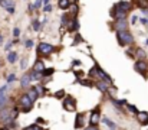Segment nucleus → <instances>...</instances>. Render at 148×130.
Returning <instances> with one entry per match:
<instances>
[{
  "instance_id": "1",
  "label": "nucleus",
  "mask_w": 148,
  "mask_h": 130,
  "mask_svg": "<svg viewBox=\"0 0 148 130\" xmlns=\"http://www.w3.org/2000/svg\"><path fill=\"white\" fill-rule=\"evenodd\" d=\"M116 38H118V42L119 45H131L134 43V36L128 32V31H118L116 32Z\"/></svg>"
},
{
  "instance_id": "2",
  "label": "nucleus",
  "mask_w": 148,
  "mask_h": 130,
  "mask_svg": "<svg viewBox=\"0 0 148 130\" xmlns=\"http://www.w3.org/2000/svg\"><path fill=\"white\" fill-rule=\"evenodd\" d=\"M19 104L22 106L23 113H29V111L32 110V107H33V101L30 100V97H29L27 94H25V95H22V97H20Z\"/></svg>"
},
{
  "instance_id": "3",
  "label": "nucleus",
  "mask_w": 148,
  "mask_h": 130,
  "mask_svg": "<svg viewBox=\"0 0 148 130\" xmlns=\"http://www.w3.org/2000/svg\"><path fill=\"white\" fill-rule=\"evenodd\" d=\"M53 51H55L53 45H50V43H48V42H40L39 43V46H38V52H39V54H42V55L52 54Z\"/></svg>"
},
{
  "instance_id": "4",
  "label": "nucleus",
  "mask_w": 148,
  "mask_h": 130,
  "mask_svg": "<svg viewBox=\"0 0 148 130\" xmlns=\"http://www.w3.org/2000/svg\"><path fill=\"white\" fill-rule=\"evenodd\" d=\"M63 108H65L66 111H75V110H76V101H75V98L66 97V98L63 100Z\"/></svg>"
},
{
  "instance_id": "5",
  "label": "nucleus",
  "mask_w": 148,
  "mask_h": 130,
  "mask_svg": "<svg viewBox=\"0 0 148 130\" xmlns=\"http://www.w3.org/2000/svg\"><path fill=\"white\" fill-rule=\"evenodd\" d=\"M0 4H1V7H4L9 13H14V1L13 0H1L0 1Z\"/></svg>"
},
{
  "instance_id": "6",
  "label": "nucleus",
  "mask_w": 148,
  "mask_h": 130,
  "mask_svg": "<svg viewBox=\"0 0 148 130\" xmlns=\"http://www.w3.org/2000/svg\"><path fill=\"white\" fill-rule=\"evenodd\" d=\"M99 120H101V111H99V108H95L91 114V126H97Z\"/></svg>"
},
{
  "instance_id": "7",
  "label": "nucleus",
  "mask_w": 148,
  "mask_h": 130,
  "mask_svg": "<svg viewBox=\"0 0 148 130\" xmlns=\"http://www.w3.org/2000/svg\"><path fill=\"white\" fill-rule=\"evenodd\" d=\"M135 71H138L140 74L145 75V74H147V64H145L144 61H138V62L135 64Z\"/></svg>"
},
{
  "instance_id": "8",
  "label": "nucleus",
  "mask_w": 148,
  "mask_h": 130,
  "mask_svg": "<svg viewBox=\"0 0 148 130\" xmlns=\"http://www.w3.org/2000/svg\"><path fill=\"white\" fill-rule=\"evenodd\" d=\"M137 116H138V123H140V124H143V126L148 124V113L147 111H140Z\"/></svg>"
},
{
  "instance_id": "9",
  "label": "nucleus",
  "mask_w": 148,
  "mask_h": 130,
  "mask_svg": "<svg viewBox=\"0 0 148 130\" xmlns=\"http://www.w3.org/2000/svg\"><path fill=\"white\" fill-rule=\"evenodd\" d=\"M27 95L30 97V100H32V101H36V100H38V97H39V87H32V88H30V91L27 92Z\"/></svg>"
},
{
  "instance_id": "10",
  "label": "nucleus",
  "mask_w": 148,
  "mask_h": 130,
  "mask_svg": "<svg viewBox=\"0 0 148 130\" xmlns=\"http://www.w3.org/2000/svg\"><path fill=\"white\" fill-rule=\"evenodd\" d=\"M115 7L119 9V10H122V12H127V10L131 9V3L130 1H119V3L115 4Z\"/></svg>"
},
{
  "instance_id": "11",
  "label": "nucleus",
  "mask_w": 148,
  "mask_h": 130,
  "mask_svg": "<svg viewBox=\"0 0 148 130\" xmlns=\"http://www.w3.org/2000/svg\"><path fill=\"white\" fill-rule=\"evenodd\" d=\"M115 28H116V32H118V31H127V28H128L127 19H124V20H116Z\"/></svg>"
},
{
  "instance_id": "12",
  "label": "nucleus",
  "mask_w": 148,
  "mask_h": 130,
  "mask_svg": "<svg viewBox=\"0 0 148 130\" xmlns=\"http://www.w3.org/2000/svg\"><path fill=\"white\" fill-rule=\"evenodd\" d=\"M10 114H12V110L10 108H3L0 111V120L1 122H7L10 119Z\"/></svg>"
},
{
  "instance_id": "13",
  "label": "nucleus",
  "mask_w": 148,
  "mask_h": 130,
  "mask_svg": "<svg viewBox=\"0 0 148 130\" xmlns=\"http://www.w3.org/2000/svg\"><path fill=\"white\" fill-rule=\"evenodd\" d=\"M82 126H84V114L78 113L76 119H75V129H81Z\"/></svg>"
},
{
  "instance_id": "14",
  "label": "nucleus",
  "mask_w": 148,
  "mask_h": 130,
  "mask_svg": "<svg viewBox=\"0 0 148 130\" xmlns=\"http://www.w3.org/2000/svg\"><path fill=\"white\" fill-rule=\"evenodd\" d=\"M33 71H36V72H43L45 71V64L42 62V61H36L35 62V68H33Z\"/></svg>"
},
{
  "instance_id": "15",
  "label": "nucleus",
  "mask_w": 148,
  "mask_h": 130,
  "mask_svg": "<svg viewBox=\"0 0 148 130\" xmlns=\"http://www.w3.org/2000/svg\"><path fill=\"white\" fill-rule=\"evenodd\" d=\"M7 61H9L10 64H14V62L17 61V52H14V51H10V52L7 54Z\"/></svg>"
},
{
  "instance_id": "16",
  "label": "nucleus",
  "mask_w": 148,
  "mask_h": 130,
  "mask_svg": "<svg viewBox=\"0 0 148 130\" xmlns=\"http://www.w3.org/2000/svg\"><path fill=\"white\" fill-rule=\"evenodd\" d=\"M58 6H59V9L66 10L68 7H71V0H59L58 1Z\"/></svg>"
},
{
  "instance_id": "17",
  "label": "nucleus",
  "mask_w": 148,
  "mask_h": 130,
  "mask_svg": "<svg viewBox=\"0 0 148 130\" xmlns=\"http://www.w3.org/2000/svg\"><path fill=\"white\" fill-rule=\"evenodd\" d=\"M30 81H32V80H30V75H23L22 80H20V84H22L23 88H26V87L30 84Z\"/></svg>"
},
{
  "instance_id": "18",
  "label": "nucleus",
  "mask_w": 148,
  "mask_h": 130,
  "mask_svg": "<svg viewBox=\"0 0 148 130\" xmlns=\"http://www.w3.org/2000/svg\"><path fill=\"white\" fill-rule=\"evenodd\" d=\"M103 123H105V124H106L111 130H116V124H115L112 120H109L108 117H103Z\"/></svg>"
},
{
  "instance_id": "19",
  "label": "nucleus",
  "mask_w": 148,
  "mask_h": 130,
  "mask_svg": "<svg viewBox=\"0 0 148 130\" xmlns=\"http://www.w3.org/2000/svg\"><path fill=\"white\" fill-rule=\"evenodd\" d=\"M97 87H98L102 92H106V91L109 90V87H108V84H106L105 81H99V83H97Z\"/></svg>"
},
{
  "instance_id": "20",
  "label": "nucleus",
  "mask_w": 148,
  "mask_h": 130,
  "mask_svg": "<svg viewBox=\"0 0 148 130\" xmlns=\"http://www.w3.org/2000/svg\"><path fill=\"white\" fill-rule=\"evenodd\" d=\"M79 28V23L76 19H72V23H69V31H78Z\"/></svg>"
},
{
  "instance_id": "21",
  "label": "nucleus",
  "mask_w": 148,
  "mask_h": 130,
  "mask_svg": "<svg viewBox=\"0 0 148 130\" xmlns=\"http://www.w3.org/2000/svg\"><path fill=\"white\" fill-rule=\"evenodd\" d=\"M137 56H138L140 59H144V58L147 56V54H145V51H144V49L138 48V49H137Z\"/></svg>"
},
{
  "instance_id": "22",
  "label": "nucleus",
  "mask_w": 148,
  "mask_h": 130,
  "mask_svg": "<svg viewBox=\"0 0 148 130\" xmlns=\"http://www.w3.org/2000/svg\"><path fill=\"white\" fill-rule=\"evenodd\" d=\"M6 101H7V98H6V95H4V94H0V108L6 106Z\"/></svg>"
},
{
  "instance_id": "23",
  "label": "nucleus",
  "mask_w": 148,
  "mask_h": 130,
  "mask_svg": "<svg viewBox=\"0 0 148 130\" xmlns=\"http://www.w3.org/2000/svg\"><path fill=\"white\" fill-rule=\"evenodd\" d=\"M89 77H98V70H97V65L94 68H91L89 71Z\"/></svg>"
},
{
  "instance_id": "24",
  "label": "nucleus",
  "mask_w": 148,
  "mask_h": 130,
  "mask_svg": "<svg viewBox=\"0 0 148 130\" xmlns=\"http://www.w3.org/2000/svg\"><path fill=\"white\" fill-rule=\"evenodd\" d=\"M127 108H128V110H130L131 113H135V114H138V113H140V111L137 110V107H135V106H131V104H127Z\"/></svg>"
},
{
  "instance_id": "25",
  "label": "nucleus",
  "mask_w": 148,
  "mask_h": 130,
  "mask_svg": "<svg viewBox=\"0 0 148 130\" xmlns=\"http://www.w3.org/2000/svg\"><path fill=\"white\" fill-rule=\"evenodd\" d=\"M39 75H40L39 72H36V71H33V72L30 74V80H32V81H33V80H39V78H40Z\"/></svg>"
},
{
  "instance_id": "26",
  "label": "nucleus",
  "mask_w": 148,
  "mask_h": 130,
  "mask_svg": "<svg viewBox=\"0 0 148 130\" xmlns=\"http://www.w3.org/2000/svg\"><path fill=\"white\" fill-rule=\"evenodd\" d=\"M17 114H19V110H17V108H13V110H12V114H10V119L14 120V119L17 117Z\"/></svg>"
},
{
  "instance_id": "27",
  "label": "nucleus",
  "mask_w": 148,
  "mask_h": 130,
  "mask_svg": "<svg viewBox=\"0 0 148 130\" xmlns=\"http://www.w3.org/2000/svg\"><path fill=\"white\" fill-rule=\"evenodd\" d=\"M79 83H81L82 86H86V87H92V83H91L89 80H79Z\"/></svg>"
},
{
  "instance_id": "28",
  "label": "nucleus",
  "mask_w": 148,
  "mask_h": 130,
  "mask_svg": "<svg viewBox=\"0 0 148 130\" xmlns=\"http://www.w3.org/2000/svg\"><path fill=\"white\" fill-rule=\"evenodd\" d=\"M23 130H42L38 124H32V126H29V127H25Z\"/></svg>"
},
{
  "instance_id": "29",
  "label": "nucleus",
  "mask_w": 148,
  "mask_h": 130,
  "mask_svg": "<svg viewBox=\"0 0 148 130\" xmlns=\"http://www.w3.org/2000/svg\"><path fill=\"white\" fill-rule=\"evenodd\" d=\"M63 95H65V91H63V90H59V91L55 92V97H58V98H62Z\"/></svg>"
},
{
  "instance_id": "30",
  "label": "nucleus",
  "mask_w": 148,
  "mask_h": 130,
  "mask_svg": "<svg viewBox=\"0 0 148 130\" xmlns=\"http://www.w3.org/2000/svg\"><path fill=\"white\" fill-rule=\"evenodd\" d=\"M16 80H17V77H16L14 74H10V75L7 77V81H9V83H13V81H16Z\"/></svg>"
},
{
  "instance_id": "31",
  "label": "nucleus",
  "mask_w": 148,
  "mask_h": 130,
  "mask_svg": "<svg viewBox=\"0 0 148 130\" xmlns=\"http://www.w3.org/2000/svg\"><path fill=\"white\" fill-rule=\"evenodd\" d=\"M32 26H33V29L38 32V31H39V26H40V25H39V20H33V25H32Z\"/></svg>"
},
{
  "instance_id": "32",
  "label": "nucleus",
  "mask_w": 148,
  "mask_h": 130,
  "mask_svg": "<svg viewBox=\"0 0 148 130\" xmlns=\"http://www.w3.org/2000/svg\"><path fill=\"white\" fill-rule=\"evenodd\" d=\"M27 67V58H25L23 61H22V70H25Z\"/></svg>"
},
{
  "instance_id": "33",
  "label": "nucleus",
  "mask_w": 148,
  "mask_h": 130,
  "mask_svg": "<svg viewBox=\"0 0 148 130\" xmlns=\"http://www.w3.org/2000/svg\"><path fill=\"white\" fill-rule=\"evenodd\" d=\"M40 4H42V1H40V0H36V1H35V4H33V7H35V9H38Z\"/></svg>"
},
{
  "instance_id": "34",
  "label": "nucleus",
  "mask_w": 148,
  "mask_h": 130,
  "mask_svg": "<svg viewBox=\"0 0 148 130\" xmlns=\"http://www.w3.org/2000/svg\"><path fill=\"white\" fill-rule=\"evenodd\" d=\"M13 35H14V36H16V38H17V36H19V35H20V29H17V28H16V29H14V31H13Z\"/></svg>"
},
{
  "instance_id": "35",
  "label": "nucleus",
  "mask_w": 148,
  "mask_h": 130,
  "mask_svg": "<svg viewBox=\"0 0 148 130\" xmlns=\"http://www.w3.org/2000/svg\"><path fill=\"white\" fill-rule=\"evenodd\" d=\"M43 10H45V12H50V10H52V6H50V4H45Z\"/></svg>"
},
{
  "instance_id": "36",
  "label": "nucleus",
  "mask_w": 148,
  "mask_h": 130,
  "mask_svg": "<svg viewBox=\"0 0 148 130\" xmlns=\"http://www.w3.org/2000/svg\"><path fill=\"white\" fill-rule=\"evenodd\" d=\"M140 22H141V23H144V25H148V19L147 17H141V19H140Z\"/></svg>"
},
{
  "instance_id": "37",
  "label": "nucleus",
  "mask_w": 148,
  "mask_h": 130,
  "mask_svg": "<svg viewBox=\"0 0 148 130\" xmlns=\"http://www.w3.org/2000/svg\"><path fill=\"white\" fill-rule=\"evenodd\" d=\"M137 20H138V17H137V16H135V15H134V16H132V17H131V23H132V25H134V23H137Z\"/></svg>"
},
{
  "instance_id": "38",
  "label": "nucleus",
  "mask_w": 148,
  "mask_h": 130,
  "mask_svg": "<svg viewBox=\"0 0 148 130\" xmlns=\"http://www.w3.org/2000/svg\"><path fill=\"white\" fill-rule=\"evenodd\" d=\"M33 46V41H27L26 42V48H32Z\"/></svg>"
},
{
  "instance_id": "39",
  "label": "nucleus",
  "mask_w": 148,
  "mask_h": 130,
  "mask_svg": "<svg viewBox=\"0 0 148 130\" xmlns=\"http://www.w3.org/2000/svg\"><path fill=\"white\" fill-rule=\"evenodd\" d=\"M52 72H53V70H45V71H43V74H45V75H48V74H52Z\"/></svg>"
},
{
  "instance_id": "40",
  "label": "nucleus",
  "mask_w": 148,
  "mask_h": 130,
  "mask_svg": "<svg viewBox=\"0 0 148 130\" xmlns=\"http://www.w3.org/2000/svg\"><path fill=\"white\" fill-rule=\"evenodd\" d=\"M84 130H98V129H97V126H89V127H86Z\"/></svg>"
},
{
  "instance_id": "41",
  "label": "nucleus",
  "mask_w": 148,
  "mask_h": 130,
  "mask_svg": "<svg viewBox=\"0 0 148 130\" xmlns=\"http://www.w3.org/2000/svg\"><path fill=\"white\" fill-rule=\"evenodd\" d=\"M81 42V36H76V39H75V42H73V45H76V43Z\"/></svg>"
},
{
  "instance_id": "42",
  "label": "nucleus",
  "mask_w": 148,
  "mask_h": 130,
  "mask_svg": "<svg viewBox=\"0 0 148 130\" xmlns=\"http://www.w3.org/2000/svg\"><path fill=\"white\" fill-rule=\"evenodd\" d=\"M76 77H78V78H81V77H84V72H79V71H78V72H76Z\"/></svg>"
},
{
  "instance_id": "43",
  "label": "nucleus",
  "mask_w": 148,
  "mask_h": 130,
  "mask_svg": "<svg viewBox=\"0 0 148 130\" xmlns=\"http://www.w3.org/2000/svg\"><path fill=\"white\" fill-rule=\"evenodd\" d=\"M73 65L78 67V65H81V62H79V61H73Z\"/></svg>"
},
{
  "instance_id": "44",
  "label": "nucleus",
  "mask_w": 148,
  "mask_h": 130,
  "mask_svg": "<svg viewBox=\"0 0 148 130\" xmlns=\"http://www.w3.org/2000/svg\"><path fill=\"white\" fill-rule=\"evenodd\" d=\"M0 130H10V129H9V127H1Z\"/></svg>"
},
{
  "instance_id": "45",
  "label": "nucleus",
  "mask_w": 148,
  "mask_h": 130,
  "mask_svg": "<svg viewBox=\"0 0 148 130\" xmlns=\"http://www.w3.org/2000/svg\"><path fill=\"white\" fill-rule=\"evenodd\" d=\"M45 1V4H49V0H43Z\"/></svg>"
},
{
  "instance_id": "46",
  "label": "nucleus",
  "mask_w": 148,
  "mask_h": 130,
  "mask_svg": "<svg viewBox=\"0 0 148 130\" xmlns=\"http://www.w3.org/2000/svg\"><path fill=\"white\" fill-rule=\"evenodd\" d=\"M3 42V36H1V35H0V43Z\"/></svg>"
},
{
  "instance_id": "47",
  "label": "nucleus",
  "mask_w": 148,
  "mask_h": 130,
  "mask_svg": "<svg viewBox=\"0 0 148 130\" xmlns=\"http://www.w3.org/2000/svg\"><path fill=\"white\" fill-rule=\"evenodd\" d=\"M145 43H147V46H148V39H147V41H145Z\"/></svg>"
},
{
  "instance_id": "48",
  "label": "nucleus",
  "mask_w": 148,
  "mask_h": 130,
  "mask_svg": "<svg viewBox=\"0 0 148 130\" xmlns=\"http://www.w3.org/2000/svg\"><path fill=\"white\" fill-rule=\"evenodd\" d=\"M0 65H1V61H0Z\"/></svg>"
},
{
  "instance_id": "49",
  "label": "nucleus",
  "mask_w": 148,
  "mask_h": 130,
  "mask_svg": "<svg viewBox=\"0 0 148 130\" xmlns=\"http://www.w3.org/2000/svg\"><path fill=\"white\" fill-rule=\"evenodd\" d=\"M0 1H1V0H0Z\"/></svg>"
}]
</instances>
